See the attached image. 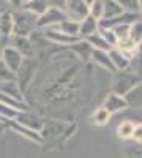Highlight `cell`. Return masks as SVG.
Wrapping results in <instances>:
<instances>
[{
  "label": "cell",
  "mask_w": 142,
  "mask_h": 158,
  "mask_svg": "<svg viewBox=\"0 0 142 158\" xmlns=\"http://www.w3.org/2000/svg\"><path fill=\"white\" fill-rule=\"evenodd\" d=\"M111 117H112V114L104 106H99L92 112V115H90V123L95 125V127H104L111 122Z\"/></svg>",
  "instance_id": "obj_17"
},
{
  "label": "cell",
  "mask_w": 142,
  "mask_h": 158,
  "mask_svg": "<svg viewBox=\"0 0 142 158\" xmlns=\"http://www.w3.org/2000/svg\"><path fill=\"white\" fill-rule=\"evenodd\" d=\"M16 122L24 125V127H29V128H32V130H35V131L40 133V131L43 130V127H44L46 120H43L41 117H38V115H35V114H32L29 111H21L18 118H16Z\"/></svg>",
  "instance_id": "obj_8"
},
{
  "label": "cell",
  "mask_w": 142,
  "mask_h": 158,
  "mask_svg": "<svg viewBox=\"0 0 142 158\" xmlns=\"http://www.w3.org/2000/svg\"><path fill=\"white\" fill-rule=\"evenodd\" d=\"M52 29H57V30L67 33V35H71V36H79V21L65 19L63 22H60L59 25H55V27H52Z\"/></svg>",
  "instance_id": "obj_20"
},
{
  "label": "cell",
  "mask_w": 142,
  "mask_h": 158,
  "mask_svg": "<svg viewBox=\"0 0 142 158\" xmlns=\"http://www.w3.org/2000/svg\"><path fill=\"white\" fill-rule=\"evenodd\" d=\"M65 19H68L67 13L60 10V8H54V6H49L46 10V13L38 18L36 21V27L38 29H49V27H55L60 22H63Z\"/></svg>",
  "instance_id": "obj_3"
},
{
  "label": "cell",
  "mask_w": 142,
  "mask_h": 158,
  "mask_svg": "<svg viewBox=\"0 0 142 158\" xmlns=\"http://www.w3.org/2000/svg\"><path fill=\"white\" fill-rule=\"evenodd\" d=\"M68 49L74 54V57H79L81 60L84 62H88V60H92V52H93V48L90 46L85 40H79L77 43L68 46Z\"/></svg>",
  "instance_id": "obj_12"
},
{
  "label": "cell",
  "mask_w": 142,
  "mask_h": 158,
  "mask_svg": "<svg viewBox=\"0 0 142 158\" xmlns=\"http://www.w3.org/2000/svg\"><path fill=\"white\" fill-rule=\"evenodd\" d=\"M14 131H18L19 135H22L24 138H27L29 141H33V142H36V144H43V138H41V135L38 133V131H35V130H32V128H29V127H24V125H21V123H18V122H10L8 123Z\"/></svg>",
  "instance_id": "obj_15"
},
{
  "label": "cell",
  "mask_w": 142,
  "mask_h": 158,
  "mask_svg": "<svg viewBox=\"0 0 142 158\" xmlns=\"http://www.w3.org/2000/svg\"><path fill=\"white\" fill-rule=\"evenodd\" d=\"M130 108H142V82H139L131 92L125 95Z\"/></svg>",
  "instance_id": "obj_22"
},
{
  "label": "cell",
  "mask_w": 142,
  "mask_h": 158,
  "mask_svg": "<svg viewBox=\"0 0 142 158\" xmlns=\"http://www.w3.org/2000/svg\"><path fill=\"white\" fill-rule=\"evenodd\" d=\"M128 38L133 40L137 46L142 44V19H139V21H136V22H133V24L130 25Z\"/></svg>",
  "instance_id": "obj_24"
},
{
  "label": "cell",
  "mask_w": 142,
  "mask_h": 158,
  "mask_svg": "<svg viewBox=\"0 0 142 158\" xmlns=\"http://www.w3.org/2000/svg\"><path fill=\"white\" fill-rule=\"evenodd\" d=\"M22 2H24V3H25V2H30V0H22Z\"/></svg>",
  "instance_id": "obj_33"
},
{
  "label": "cell",
  "mask_w": 142,
  "mask_h": 158,
  "mask_svg": "<svg viewBox=\"0 0 142 158\" xmlns=\"http://www.w3.org/2000/svg\"><path fill=\"white\" fill-rule=\"evenodd\" d=\"M98 30H99V21L95 19V18H92L90 15L79 22V36L82 40H85L87 36L96 33Z\"/></svg>",
  "instance_id": "obj_13"
},
{
  "label": "cell",
  "mask_w": 142,
  "mask_h": 158,
  "mask_svg": "<svg viewBox=\"0 0 142 158\" xmlns=\"http://www.w3.org/2000/svg\"><path fill=\"white\" fill-rule=\"evenodd\" d=\"M109 57H111V62L114 65L115 71L126 70L128 67H130V63H131V57L128 54H125L123 51H120L119 48H112L109 51Z\"/></svg>",
  "instance_id": "obj_9"
},
{
  "label": "cell",
  "mask_w": 142,
  "mask_h": 158,
  "mask_svg": "<svg viewBox=\"0 0 142 158\" xmlns=\"http://www.w3.org/2000/svg\"><path fill=\"white\" fill-rule=\"evenodd\" d=\"M139 10H140V16H142V0H139Z\"/></svg>",
  "instance_id": "obj_32"
},
{
  "label": "cell",
  "mask_w": 142,
  "mask_h": 158,
  "mask_svg": "<svg viewBox=\"0 0 142 158\" xmlns=\"http://www.w3.org/2000/svg\"><path fill=\"white\" fill-rule=\"evenodd\" d=\"M65 13L68 19L81 22L84 18L88 16V2L87 0H67Z\"/></svg>",
  "instance_id": "obj_5"
},
{
  "label": "cell",
  "mask_w": 142,
  "mask_h": 158,
  "mask_svg": "<svg viewBox=\"0 0 142 158\" xmlns=\"http://www.w3.org/2000/svg\"><path fill=\"white\" fill-rule=\"evenodd\" d=\"M87 2H88V3H90V2H93V0H87Z\"/></svg>",
  "instance_id": "obj_35"
},
{
  "label": "cell",
  "mask_w": 142,
  "mask_h": 158,
  "mask_svg": "<svg viewBox=\"0 0 142 158\" xmlns=\"http://www.w3.org/2000/svg\"><path fill=\"white\" fill-rule=\"evenodd\" d=\"M85 41L92 46L93 49H101V51H111V46L106 43V40L101 36V33H99V30L96 32V33H93V35H90V36H87L85 38Z\"/></svg>",
  "instance_id": "obj_23"
},
{
  "label": "cell",
  "mask_w": 142,
  "mask_h": 158,
  "mask_svg": "<svg viewBox=\"0 0 142 158\" xmlns=\"http://www.w3.org/2000/svg\"><path fill=\"white\" fill-rule=\"evenodd\" d=\"M49 8L47 0H30V2H25L22 5V10L32 13L36 18H40L43 13H46V10Z\"/></svg>",
  "instance_id": "obj_19"
},
{
  "label": "cell",
  "mask_w": 142,
  "mask_h": 158,
  "mask_svg": "<svg viewBox=\"0 0 142 158\" xmlns=\"http://www.w3.org/2000/svg\"><path fill=\"white\" fill-rule=\"evenodd\" d=\"M134 122L133 120H122L117 128H115V133H117V138L128 142V141H131L133 138V131H134Z\"/></svg>",
  "instance_id": "obj_18"
},
{
  "label": "cell",
  "mask_w": 142,
  "mask_h": 158,
  "mask_svg": "<svg viewBox=\"0 0 142 158\" xmlns=\"http://www.w3.org/2000/svg\"><path fill=\"white\" fill-rule=\"evenodd\" d=\"M24 56L21 54V52L16 49V48H13V46H6L5 49H3V52H2V60L5 65H6V68L10 70V71H13L14 74H18V71L21 70V67H22V62H24Z\"/></svg>",
  "instance_id": "obj_4"
},
{
  "label": "cell",
  "mask_w": 142,
  "mask_h": 158,
  "mask_svg": "<svg viewBox=\"0 0 142 158\" xmlns=\"http://www.w3.org/2000/svg\"><path fill=\"white\" fill-rule=\"evenodd\" d=\"M131 141H133V142H140V144H142V122H139V123L134 125V131H133Z\"/></svg>",
  "instance_id": "obj_29"
},
{
  "label": "cell",
  "mask_w": 142,
  "mask_h": 158,
  "mask_svg": "<svg viewBox=\"0 0 142 158\" xmlns=\"http://www.w3.org/2000/svg\"><path fill=\"white\" fill-rule=\"evenodd\" d=\"M49 6H54V8H60L65 11V5H67V0H47Z\"/></svg>",
  "instance_id": "obj_30"
},
{
  "label": "cell",
  "mask_w": 142,
  "mask_h": 158,
  "mask_svg": "<svg viewBox=\"0 0 142 158\" xmlns=\"http://www.w3.org/2000/svg\"><path fill=\"white\" fill-rule=\"evenodd\" d=\"M92 62L96 65V67L106 70V71H111V73H117L114 68V65L111 62V57H109V51H101V49H93L92 52Z\"/></svg>",
  "instance_id": "obj_10"
},
{
  "label": "cell",
  "mask_w": 142,
  "mask_h": 158,
  "mask_svg": "<svg viewBox=\"0 0 142 158\" xmlns=\"http://www.w3.org/2000/svg\"><path fill=\"white\" fill-rule=\"evenodd\" d=\"M10 40H11L10 46L16 48L25 59H30L33 56V44H32V41L27 36H14V35H13Z\"/></svg>",
  "instance_id": "obj_11"
},
{
  "label": "cell",
  "mask_w": 142,
  "mask_h": 158,
  "mask_svg": "<svg viewBox=\"0 0 142 158\" xmlns=\"http://www.w3.org/2000/svg\"><path fill=\"white\" fill-rule=\"evenodd\" d=\"M99 33H101V36L106 40V43L111 46V49L112 48H115L119 44V38H117V35H115V32L112 30V29H106V27H99Z\"/></svg>",
  "instance_id": "obj_25"
},
{
  "label": "cell",
  "mask_w": 142,
  "mask_h": 158,
  "mask_svg": "<svg viewBox=\"0 0 142 158\" xmlns=\"http://www.w3.org/2000/svg\"><path fill=\"white\" fill-rule=\"evenodd\" d=\"M122 153H123L125 158H142V144L128 141V142L123 144Z\"/></svg>",
  "instance_id": "obj_21"
},
{
  "label": "cell",
  "mask_w": 142,
  "mask_h": 158,
  "mask_svg": "<svg viewBox=\"0 0 142 158\" xmlns=\"http://www.w3.org/2000/svg\"><path fill=\"white\" fill-rule=\"evenodd\" d=\"M2 11H3V8H0V15H2Z\"/></svg>",
  "instance_id": "obj_34"
},
{
  "label": "cell",
  "mask_w": 142,
  "mask_h": 158,
  "mask_svg": "<svg viewBox=\"0 0 142 158\" xmlns=\"http://www.w3.org/2000/svg\"><path fill=\"white\" fill-rule=\"evenodd\" d=\"M117 2L122 5L123 11H130V13H137V15H140L139 0H117Z\"/></svg>",
  "instance_id": "obj_27"
},
{
  "label": "cell",
  "mask_w": 142,
  "mask_h": 158,
  "mask_svg": "<svg viewBox=\"0 0 142 158\" xmlns=\"http://www.w3.org/2000/svg\"><path fill=\"white\" fill-rule=\"evenodd\" d=\"M13 19H14V30H13L14 36H27L29 38L32 35V32L36 29L38 18L22 8L13 11Z\"/></svg>",
  "instance_id": "obj_1"
},
{
  "label": "cell",
  "mask_w": 142,
  "mask_h": 158,
  "mask_svg": "<svg viewBox=\"0 0 142 158\" xmlns=\"http://www.w3.org/2000/svg\"><path fill=\"white\" fill-rule=\"evenodd\" d=\"M114 74H115V79H114L112 92H115V94H119V95H123V97L128 94V92H131L139 82H142V79L139 76H136L131 68L117 71Z\"/></svg>",
  "instance_id": "obj_2"
},
{
  "label": "cell",
  "mask_w": 142,
  "mask_h": 158,
  "mask_svg": "<svg viewBox=\"0 0 142 158\" xmlns=\"http://www.w3.org/2000/svg\"><path fill=\"white\" fill-rule=\"evenodd\" d=\"M122 13H123V8L117 0H103V19L117 18Z\"/></svg>",
  "instance_id": "obj_16"
},
{
  "label": "cell",
  "mask_w": 142,
  "mask_h": 158,
  "mask_svg": "<svg viewBox=\"0 0 142 158\" xmlns=\"http://www.w3.org/2000/svg\"><path fill=\"white\" fill-rule=\"evenodd\" d=\"M88 15L98 21L103 19V0H93L88 3Z\"/></svg>",
  "instance_id": "obj_26"
},
{
  "label": "cell",
  "mask_w": 142,
  "mask_h": 158,
  "mask_svg": "<svg viewBox=\"0 0 142 158\" xmlns=\"http://www.w3.org/2000/svg\"><path fill=\"white\" fill-rule=\"evenodd\" d=\"M103 106H104L112 115L117 114V112H122L125 109H128L130 106H128V101L123 95H119L115 94V92H109V94L106 95L104 101H103Z\"/></svg>",
  "instance_id": "obj_7"
},
{
  "label": "cell",
  "mask_w": 142,
  "mask_h": 158,
  "mask_svg": "<svg viewBox=\"0 0 142 158\" xmlns=\"http://www.w3.org/2000/svg\"><path fill=\"white\" fill-rule=\"evenodd\" d=\"M43 36L47 40V41L54 43V44H57V46H67V48L71 46V44H74V43H77L79 40H82V38H79V36L67 35V33H63V32H60V30H57V29H52V27L44 29Z\"/></svg>",
  "instance_id": "obj_6"
},
{
  "label": "cell",
  "mask_w": 142,
  "mask_h": 158,
  "mask_svg": "<svg viewBox=\"0 0 142 158\" xmlns=\"http://www.w3.org/2000/svg\"><path fill=\"white\" fill-rule=\"evenodd\" d=\"M6 2H8V5H11L14 10H21L22 5H24L22 0H6Z\"/></svg>",
  "instance_id": "obj_31"
},
{
  "label": "cell",
  "mask_w": 142,
  "mask_h": 158,
  "mask_svg": "<svg viewBox=\"0 0 142 158\" xmlns=\"http://www.w3.org/2000/svg\"><path fill=\"white\" fill-rule=\"evenodd\" d=\"M14 30V19H13V11L3 10L0 15V35L3 38H11Z\"/></svg>",
  "instance_id": "obj_14"
},
{
  "label": "cell",
  "mask_w": 142,
  "mask_h": 158,
  "mask_svg": "<svg viewBox=\"0 0 142 158\" xmlns=\"http://www.w3.org/2000/svg\"><path fill=\"white\" fill-rule=\"evenodd\" d=\"M8 81H16V74L6 68V65L0 60V82H8Z\"/></svg>",
  "instance_id": "obj_28"
}]
</instances>
